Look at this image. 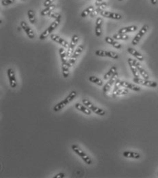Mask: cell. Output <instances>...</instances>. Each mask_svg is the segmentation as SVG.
<instances>
[{"mask_svg": "<svg viewBox=\"0 0 158 178\" xmlns=\"http://www.w3.org/2000/svg\"><path fill=\"white\" fill-rule=\"evenodd\" d=\"M59 54H60V60L62 63H67L68 61H67V55L66 51L64 50V47H60L59 49Z\"/></svg>", "mask_w": 158, "mask_h": 178, "instance_id": "cell-27", "label": "cell"}, {"mask_svg": "<svg viewBox=\"0 0 158 178\" xmlns=\"http://www.w3.org/2000/svg\"><path fill=\"white\" fill-rule=\"evenodd\" d=\"M134 62L135 63V65L137 68L138 72H139L140 75H141V76L143 77L144 79H146V80H149V75L148 74V72L145 70V69L142 67V65L140 64L139 62H138L137 60H134Z\"/></svg>", "mask_w": 158, "mask_h": 178, "instance_id": "cell-15", "label": "cell"}, {"mask_svg": "<svg viewBox=\"0 0 158 178\" xmlns=\"http://www.w3.org/2000/svg\"><path fill=\"white\" fill-rule=\"evenodd\" d=\"M117 72V68L116 66H112L111 68L109 69V71L104 75L103 79L105 80H108L110 78H111L114 76V74Z\"/></svg>", "mask_w": 158, "mask_h": 178, "instance_id": "cell-25", "label": "cell"}, {"mask_svg": "<svg viewBox=\"0 0 158 178\" xmlns=\"http://www.w3.org/2000/svg\"><path fill=\"white\" fill-rule=\"evenodd\" d=\"M102 2H103V0H96L95 6H99Z\"/></svg>", "mask_w": 158, "mask_h": 178, "instance_id": "cell-39", "label": "cell"}, {"mask_svg": "<svg viewBox=\"0 0 158 178\" xmlns=\"http://www.w3.org/2000/svg\"><path fill=\"white\" fill-rule=\"evenodd\" d=\"M75 107H76V108L77 110H80L83 113H84L85 114H86V115H90L91 114V110H90L89 108H88V107L84 105H82L80 104V103H77V104L75 105Z\"/></svg>", "mask_w": 158, "mask_h": 178, "instance_id": "cell-21", "label": "cell"}, {"mask_svg": "<svg viewBox=\"0 0 158 178\" xmlns=\"http://www.w3.org/2000/svg\"><path fill=\"white\" fill-rule=\"evenodd\" d=\"M27 17H28V19L31 24H35L36 23V17H35V13L32 10L29 9L27 11Z\"/></svg>", "mask_w": 158, "mask_h": 178, "instance_id": "cell-31", "label": "cell"}, {"mask_svg": "<svg viewBox=\"0 0 158 178\" xmlns=\"http://www.w3.org/2000/svg\"><path fill=\"white\" fill-rule=\"evenodd\" d=\"M21 1H25V0H21Z\"/></svg>", "mask_w": 158, "mask_h": 178, "instance_id": "cell-42", "label": "cell"}, {"mask_svg": "<svg viewBox=\"0 0 158 178\" xmlns=\"http://www.w3.org/2000/svg\"><path fill=\"white\" fill-rule=\"evenodd\" d=\"M149 29V25L147 24L144 25L142 27V28L140 29V31L138 32V33H137V34L134 36V38L131 41V44L133 45H135V46L136 45H137L138 43H139L140 40L142 39V38H143L144 36L147 33Z\"/></svg>", "mask_w": 158, "mask_h": 178, "instance_id": "cell-6", "label": "cell"}, {"mask_svg": "<svg viewBox=\"0 0 158 178\" xmlns=\"http://www.w3.org/2000/svg\"><path fill=\"white\" fill-rule=\"evenodd\" d=\"M62 76L64 78H67L69 76V67L67 63H62Z\"/></svg>", "mask_w": 158, "mask_h": 178, "instance_id": "cell-30", "label": "cell"}, {"mask_svg": "<svg viewBox=\"0 0 158 178\" xmlns=\"http://www.w3.org/2000/svg\"><path fill=\"white\" fill-rule=\"evenodd\" d=\"M128 93H129V90H128V89L124 88L123 87V88L118 89L117 91L115 93V94L112 95V96H113L114 97H115L120 96V95H127Z\"/></svg>", "mask_w": 158, "mask_h": 178, "instance_id": "cell-33", "label": "cell"}, {"mask_svg": "<svg viewBox=\"0 0 158 178\" xmlns=\"http://www.w3.org/2000/svg\"><path fill=\"white\" fill-rule=\"evenodd\" d=\"M95 55L100 57H109V58L114 59V60H117L119 58L118 53L114 52V51H106L102 50V49H98V50L95 51Z\"/></svg>", "mask_w": 158, "mask_h": 178, "instance_id": "cell-7", "label": "cell"}, {"mask_svg": "<svg viewBox=\"0 0 158 178\" xmlns=\"http://www.w3.org/2000/svg\"><path fill=\"white\" fill-rule=\"evenodd\" d=\"M112 38L115 39V40H120V41H127L129 39V36L126 34H120V33H116L115 34L113 35Z\"/></svg>", "mask_w": 158, "mask_h": 178, "instance_id": "cell-29", "label": "cell"}, {"mask_svg": "<svg viewBox=\"0 0 158 178\" xmlns=\"http://www.w3.org/2000/svg\"><path fill=\"white\" fill-rule=\"evenodd\" d=\"M84 49V45H80L77 47V49L74 51V52L73 53V54L71 55V56L70 57V59H69L68 61V65L69 67H71L72 66H73L75 63H76L77 59L79 56L82 54V53L83 52Z\"/></svg>", "mask_w": 158, "mask_h": 178, "instance_id": "cell-5", "label": "cell"}, {"mask_svg": "<svg viewBox=\"0 0 158 178\" xmlns=\"http://www.w3.org/2000/svg\"><path fill=\"white\" fill-rule=\"evenodd\" d=\"M63 177H64V173H60L54 176V178H63Z\"/></svg>", "mask_w": 158, "mask_h": 178, "instance_id": "cell-38", "label": "cell"}, {"mask_svg": "<svg viewBox=\"0 0 158 178\" xmlns=\"http://www.w3.org/2000/svg\"><path fill=\"white\" fill-rule=\"evenodd\" d=\"M122 156L125 158H134V159H139V158L141 157V156H140L139 153L129 151H125L122 152Z\"/></svg>", "mask_w": 158, "mask_h": 178, "instance_id": "cell-24", "label": "cell"}, {"mask_svg": "<svg viewBox=\"0 0 158 178\" xmlns=\"http://www.w3.org/2000/svg\"><path fill=\"white\" fill-rule=\"evenodd\" d=\"M108 6V4L106 2V1H103V2L99 6H97V8H96V9L94 10L93 12L90 14V17H91L92 18H93L95 17V16H96L98 15L99 13H101V12L104 11V9L106 8V7H107Z\"/></svg>", "mask_w": 158, "mask_h": 178, "instance_id": "cell-22", "label": "cell"}, {"mask_svg": "<svg viewBox=\"0 0 158 178\" xmlns=\"http://www.w3.org/2000/svg\"><path fill=\"white\" fill-rule=\"evenodd\" d=\"M118 73L116 72L114 76L108 80V82L105 84L103 88V91L104 93H107L109 92V90H110V88H111L112 85L115 84L116 80L118 79Z\"/></svg>", "mask_w": 158, "mask_h": 178, "instance_id": "cell-11", "label": "cell"}, {"mask_svg": "<svg viewBox=\"0 0 158 178\" xmlns=\"http://www.w3.org/2000/svg\"><path fill=\"white\" fill-rule=\"evenodd\" d=\"M7 76L8 78L10 85L11 88H16V86H17V80H16L15 71L11 68L8 69L7 70Z\"/></svg>", "mask_w": 158, "mask_h": 178, "instance_id": "cell-14", "label": "cell"}, {"mask_svg": "<svg viewBox=\"0 0 158 178\" xmlns=\"http://www.w3.org/2000/svg\"><path fill=\"white\" fill-rule=\"evenodd\" d=\"M56 8V5L55 4H51L48 7H46L45 9H43L42 11L41 12V16H47L49 15L51 12L54 11V9Z\"/></svg>", "mask_w": 158, "mask_h": 178, "instance_id": "cell-26", "label": "cell"}, {"mask_svg": "<svg viewBox=\"0 0 158 178\" xmlns=\"http://www.w3.org/2000/svg\"><path fill=\"white\" fill-rule=\"evenodd\" d=\"M102 25L103 19L102 18L98 17L96 20L95 23V34L96 36L99 37L102 34Z\"/></svg>", "mask_w": 158, "mask_h": 178, "instance_id": "cell-19", "label": "cell"}, {"mask_svg": "<svg viewBox=\"0 0 158 178\" xmlns=\"http://www.w3.org/2000/svg\"><path fill=\"white\" fill-rule=\"evenodd\" d=\"M133 82H135L136 84H141L145 86L151 87V88H155L157 86V83L153 81H150L149 80H146V79H141L140 78H134L133 79Z\"/></svg>", "mask_w": 158, "mask_h": 178, "instance_id": "cell-8", "label": "cell"}, {"mask_svg": "<svg viewBox=\"0 0 158 178\" xmlns=\"http://www.w3.org/2000/svg\"><path fill=\"white\" fill-rule=\"evenodd\" d=\"M71 149L73 151L77 154V155H78L81 158H82L83 161H84V163H86L87 165H92V162L91 158L87 155V154L85 153V152L83 151L80 147H78V146L76 145H73L71 146Z\"/></svg>", "mask_w": 158, "mask_h": 178, "instance_id": "cell-3", "label": "cell"}, {"mask_svg": "<svg viewBox=\"0 0 158 178\" xmlns=\"http://www.w3.org/2000/svg\"><path fill=\"white\" fill-rule=\"evenodd\" d=\"M127 62H128V64H129L130 69H131L132 74H133L134 78H140V74H139V72H138L137 68H136L135 63H134L133 59L130 58H128Z\"/></svg>", "mask_w": 158, "mask_h": 178, "instance_id": "cell-17", "label": "cell"}, {"mask_svg": "<svg viewBox=\"0 0 158 178\" xmlns=\"http://www.w3.org/2000/svg\"><path fill=\"white\" fill-rule=\"evenodd\" d=\"M79 39H80V38H79L78 36L76 34H75L72 36L71 41L70 43H69L68 50H67L66 52V55L68 58H70V57L71 56V55L73 54V50L75 49V47H76V45L78 44Z\"/></svg>", "mask_w": 158, "mask_h": 178, "instance_id": "cell-9", "label": "cell"}, {"mask_svg": "<svg viewBox=\"0 0 158 178\" xmlns=\"http://www.w3.org/2000/svg\"><path fill=\"white\" fill-rule=\"evenodd\" d=\"M157 175H158V173H157Z\"/></svg>", "mask_w": 158, "mask_h": 178, "instance_id": "cell-43", "label": "cell"}, {"mask_svg": "<svg viewBox=\"0 0 158 178\" xmlns=\"http://www.w3.org/2000/svg\"><path fill=\"white\" fill-rule=\"evenodd\" d=\"M60 20H59V19H56L54 22L51 23V24L49 25V26L47 27V28L45 29V30L43 32L40 36H39V39H40V40H45V39H47L49 36H50L51 34V33H52L58 27V25H60Z\"/></svg>", "mask_w": 158, "mask_h": 178, "instance_id": "cell-2", "label": "cell"}, {"mask_svg": "<svg viewBox=\"0 0 158 178\" xmlns=\"http://www.w3.org/2000/svg\"><path fill=\"white\" fill-rule=\"evenodd\" d=\"M50 38L52 41H54V42H56L57 43H58V44H60L61 46L62 47H64V48L68 49L69 44L66 41H65L64 39L61 38L60 36H59L57 34H51L50 35Z\"/></svg>", "mask_w": 158, "mask_h": 178, "instance_id": "cell-12", "label": "cell"}, {"mask_svg": "<svg viewBox=\"0 0 158 178\" xmlns=\"http://www.w3.org/2000/svg\"><path fill=\"white\" fill-rule=\"evenodd\" d=\"M120 81L121 80H119V79H117V80H116L115 84H114V88L113 93H112V95L115 94V93L117 91L118 89L120 88V87L121 86V85H120Z\"/></svg>", "mask_w": 158, "mask_h": 178, "instance_id": "cell-35", "label": "cell"}, {"mask_svg": "<svg viewBox=\"0 0 158 178\" xmlns=\"http://www.w3.org/2000/svg\"><path fill=\"white\" fill-rule=\"evenodd\" d=\"M88 80H89L90 82L93 83V84H95L100 86H101L103 84V81L101 80H100V79L98 78L97 77L94 76H90L89 78H88Z\"/></svg>", "mask_w": 158, "mask_h": 178, "instance_id": "cell-32", "label": "cell"}, {"mask_svg": "<svg viewBox=\"0 0 158 178\" xmlns=\"http://www.w3.org/2000/svg\"><path fill=\"white\" fill-rule=\"evenodd\" d=\"M15 0H2L1 1V4L3 6H8L13 4L15 2Z\"/></svg>", "mask_w": 158, "mask_h": 178, "instance_id": "cell-36", "label": "cell"}, {"mask_svg": "<svg viewBox=\"0 0 158 178\" xmlns=\"http://www.w3.org/2000/svg\"><path fill=\"white\" fill-rule=\"evenodd\" d=\"M150 1H151V4L153 6H155L157 4V0H150Z\"/></svg>", "mask_w": 158, "mask_h": 178, "instance_id": "cell-40", "label": "cell"}, {"mask_svg": "<svg viewBox=\"0 0 158 178\" xmlns=\"http://www.w3.org/2000/svg\"><path fill=\"white\" fill-rule=\"evenodd\" d=\"M77 95H78V93H77V92L75 91V90H73V91L71 92L69 95L67 96L64 100H62V102H59L58 104H57L56 106L54 107V111L59 112L60 110H62L65 106H67L69 104H70L72 101H73L74 99L77 97Z\"/></svg>", "mask_w": 158, "mask_h": 178, "instance_id": "cell-1", "label": "cell"}, {"mask_svg": "<svg viewBox=\"0 0 158 178\" xmlns=\"http://www.w3.org/2000/svg\"><path fill=\"white\" fill-rule=\"evenodd\" d=\"M118 1H122V0H118Z\"/></svg>", "mask_w": 158, "mask_h": 178, "instance_id": "cell-41", "label": "cell"}, {"mask_svg": "<svg viewBox=\"0 0 158 178\" xmlns=\"http://www.w3.org/2000/svg\"><path fill=\"white\" fill-rule=\"evenodd\" d=\"M21 27L23 30L25 31V32L26 33V34L27 36L29 37L30 39H34L35 37V34L34 32V31L32 30V29L29 26L28 24L25 22V21H21L20 23Z\"/></svg>", "mask_w": 158, "mask_h": 178, "instance_id": "cell-13", "label": "cell"}, {"mask_svg": "<svg viewBox=\"0 0 158 178\" xmlns=\"http://www.w3.org/2000/svg\"><path fill=\"white\" fill-rule=\"evenodd\" d=\"M54 0H45V1H44V3H43V6L46 8V7H48L49 6L52 4V3L54 2Z\"/></svg>", "mask_w": 158, "mask_h": 178, "instance_id": "cell-37", "label": "cell"}, {"mask_svg": "<svg viewBox=\"0 0 158 178\" xmlns=\"http://www.w3.org/2000/svg\"><path fill=\"white\" fill-rule=\"evenodd\" d=\"M101 15L105 18H108V19H114V20H120L121 19L122 17L120 14L113 13V12L107 11H103L101 12Z\"/></svg>", "mask_w": 158, "mask_h": 178, "instance_id": "cell-10", "label": "cell"}, {"mask_svg": "<svg viewBox=\"0 0 158 178\" xmlns=\"http://www.w3.org/2000/svg\"><path fill=\"white\" fill-rule=\"evenodd\" d=\"M137 29H138V27L136 26V25H130V26L124 27L120 28L119 30H118V33L127 34L130 32H136Z\"/></svg>", "mask_w": 158, "mask_h": 178, "instance_id": "cell-23", "label": "cell"}, {"mask_svg": "<svg viewBox=\"0 0 158 178\" xmlns=\"http://www.w3.org/2000/svg\"><path fill=\"white\" fill-rule=\"evenodd\" d=\"M105 41H106L108 44H110V45H112V46H113L114 48L117 49H119L122 47L121 44L117 42L116 40H115V39L113 38H112V37L106 36V38H105Z\"/></svg>", "mask_w": 158, "mask_h": 178, "instance_id": "cell-20", "label": "cell"}, {"mask_svg": "<svg viewBox=\"0 0 158 178\" xmlns=\"http://www.w3.org/2000/svg\"><path fill=\"white\" fill-rule=\"evenodd\" d=\"M120 85H121L122 87H124V88H126L127 89H130V90H134V91L136 92H139L140 91V90H141L140 87L138 86V85L126 82V81H120Z\"/></svg>", "mask_w": 158, "mask_h": 178, "instance_id": "cell-16", "label": "cell"}, {"mask_svg": "<svg viewBox=\"0 0 158 178\" xmlns=\"http://www.w3.org/2000/svg\"><path fill=\"white\" fill-rule=\"evenodd\" d=\"M127 51L128 53L132 55L134 57H135L138 60L140 61V62H143V61L145 60V58H144L143 55H142L139 51H138L135 49L132 48V47H129V48L127 49Z\"/></svg>", "mask_w": 158, "mask_h": 178, "instance_id": "cell-18", "label": "cell"}, {"mask_svg": "<svg viewBox=\"0 0 158 178\" xmlns=\"http://www.w3.org/2000/svg\"><path fill=\"white\" fill-rule=\"evenodd\" d=\"M94 10V8L93 6H90L87 7L86 9H84V11L82 12V13H81V17L82 18H85L86 17H88V15H90L93 11Z\"/></svg>", "mask_w": 158, "mask_h": 178, "instance_id": "cell-28", "label": "cell"}, {"mask_svg": "<svg viewBox=\"0 0 158 178\" xmlns=\"http://www.w3.org/2000/svg\"><path fill=\"white\" fill-rule=\"evenodd\" d=\"M48 16L49 17H50L51 18L54 19L55 20H56V19H59V20H61V18H62L60 14H59L58 13H55V12H51V13L49 14Z\"/></svg>", "mask_w": 158, "mask_h": 178, "instance_id": "cell-34", "label": "cell"}, {"mask_svg": "<svg viewBox=\"0 0 158 178\" xmlns=\"http://www.w3.org/2000/svg\"><path fill=\"white\" fill-rule=\"evenodd\" d=\"M82 103L83 104H84L85 106L88 107L89 109L91 110L92 112H94V113L98 114L100 116H105L106 114V112L102 108H99V107L94 106L92 103L90 102V100H88V99H83L82 100Z\"/></svg>", "mask_w": 158, "mask_h": 178, "instance_id": "cell-4", "label": "cell"}]
</instances>
